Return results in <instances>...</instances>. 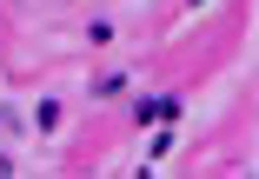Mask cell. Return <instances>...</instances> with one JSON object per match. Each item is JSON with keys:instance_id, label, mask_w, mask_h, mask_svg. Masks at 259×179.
<instances>
[{"instance_id": "obj_2", "label": "cell", "mask_w": 259, "mask_h": 179, "mask_svg": "<svg viewBox=\"0 0 259 179\" xmlns=\"http://www.w3.org/2000/svg\"><path fill=\"white\" fill-rule=\"evenodd\" d=\"M93 93H100V100H120V93H133V80H126V73H100Z\"/></svg>"}, {"instance_id": "obj_3", "label": "cell", "mask_w": 259, "mask_h": 179, "mask_svg": "<svg viewBox=\"0 0 259 179\" xmlns=\"http://www.w3.org/2000/svg\"><path fill=\"white\" fill-rule=\"evenodd\" d=\"M33 126H40V133H60V100H40V106H33Z\"/></svg>"}, {"instance_id": "obj_1", "label": "cell", "mask_w": 259, "mask_h": 179, "mask_svg": "<svg viewBox=\"0 0 259 179\" xmlns=\"http://www.w3.org/2000/svg\"><path fill=\"white\" fill-rule=\"evenodd\" d=\"M180 119V100H140L133 106V126H173Z\"/></svg>"}]
</instances>
